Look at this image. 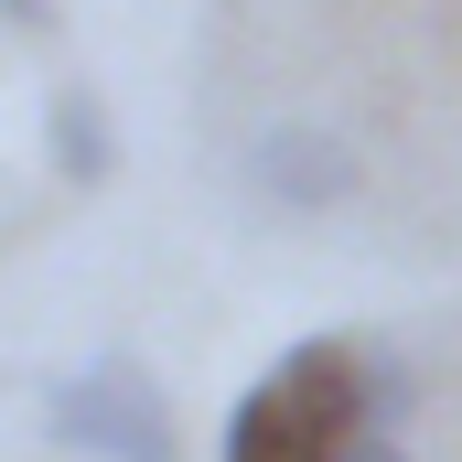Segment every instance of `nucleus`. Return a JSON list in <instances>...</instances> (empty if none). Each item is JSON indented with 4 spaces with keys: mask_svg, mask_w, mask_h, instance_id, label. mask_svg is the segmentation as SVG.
Here are the masks:
<instances>
[{
    "mask_svg": "<svg viewBox=\"0 0 462 462\" xmlns=\"http://www.w3.org/2000/svg\"><path fill=\"white\" fill-rule=\"evenodd\" d=\"M54 11H65V0H0V22H11V32H32V43L54 32Z\"/></svg>",
    "mask_w": 462,
    "mask_h": 462,
    "instance_id": "obj_7",
    "label": "nucleus"
},
{
    "mask_svg": "<svg viewBox=\"0 0 462 462\" xmlns=\"http://www.w3.org/2000/svg\"><path fill=\"white\" fill-rule=\"evenodd\" d=\"M409 409H420V376H409L398 355L365 345V420H376V430H409Z\"/></svg>",
    "mask_w": 462,
    "mask_h": 462,
    "instance_id": "obj_5",
    "label": "nucleus"
},
{
    "mask_svg": "<svg viewBox=\"0 0 462 462\" xmlns=\"http://www.w3.org/2000/svg\"><path fill=\"white\" fill-rule=\"evenodd\" d=\"M43 430L76 462H183L172 398H162L151 365H129V355H97V365L54 376V387H43Z\"/></svg>",
    "mask_w": 462,
    "mask_h": 462,
    "instance_id": "obj_2",
    "label": "nucleus"
},
{
    "mask_svg": "<svg viewBox=\"0 0 462 462\" xmlns=\"http://www.w3.org/2000/svg\"><path fill=\"white\" fill-rule=\"evenodd\" d=\"M236 183L269 216H334V205L365 194V151H355L334 118H258L247 151H236Z\"/></svg>",
    "mask_w": 462,
    "mask_h": 462,
    "instance_id": "obj_3",
    "label": "nucleus"
},
{
    "mask_svg": "<svg viewBox=\"0 0 462 462\" xmlns=\"http://www.w3.org/2000/svg\"><path fill=\"white\" fill-rule=\"evenodd\" d=\"M345 462H409V430H376V420H365V430L345 441Z\"/></svg>",
    "mask_w": 462,
    "mask_h": 462,
    "instance_id": "obj_6",
    "label": "nucleus"
},
{
    "mask_svg": "<svg viewBox=\"0 0 462 462\" xmlns=\"http://www.w3.org/2000/svg\"><path fill=\"white\" fill-rule=\"evenodd\" d=\"M43 172H54L65 194H108L118 183V118H108V97L76 87V76L43 97Z\"/></svg>",
    "mask_w": 462,
    "mask_h": 462,
    "instance_id": "obj_4",
    "label": "nucleus"
},
{
    "mask_svg": "<svg viewBox=\"0 0 462 462\" xmlns=\"http://www.w3.org/2000/svg\"><path fill=\"white\" fill-rule=\"evenodd\" d=\"M355 430H365V345L312 334L226 409L216 462H345Z\"/></svg>",
    "mask_w": 462,
    "mask_h": 462,
    "instance_id": "obj_1",
    "label": "nucleus"
}]
</instances>
